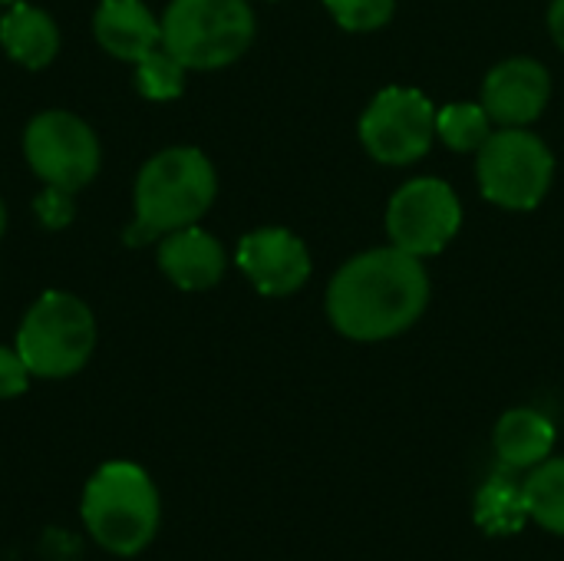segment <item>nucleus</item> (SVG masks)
<instances>
[{"label": "nucleus", "instance_id": "1", "mask_svg": "<svg viewBox=\"0 0 564 561\" xmlns=\"http://www.w3.org/2000/svg\"><path fill=\"white\" fill-rule=\"evenodd\" d=\"M430 304V274L403 248H373L347 261L327 288V317L350 341H387L413 327Z\"/></svg>", "mask_w": 564, "mask_h": 561}, {"label": "nucleus", "instance_id": "2", "mask_svg": "<svg viewBox=\"0 0 564 561\" xmlns=\"http://www.w3.org/2000/svg\"><path fill=\"white\" fill-rule=\"evenodd\" d=\"M218 192L215 165L192 145H175L152 155L135 179V218L126 228V245H149L169 231L198 225Z\"/></svg>", "mask_w": 564, "mask_h": 561}, {"label": "nucleus", "instance_id": "3", "mask_svg": "<svg viewBox=\"0 0 564 561\" xmlns=\"http://www.w3.org/2000/svg\"><path fill=\"white\" fill-rule=\"evenodd\" d=\"M159 493L135 463H106L83 493V522L96 546L112 555H139L159 532Z\"/></svg>", "mask_w": 564, "mask_h": 561}, {"label": "nucleus", "instance_id": "4", "mask_svg": "<svg viewBox=\"0 0 564 561\" xmlns=\"http://www.w3.org/2000/svg\"><path fill=\"white\" fill-rule=\"evenodd\" d=\"M254 40L245 0H172L162 13V46L185 69H221Z\"/></svg>", "mask_w": 564, "mask_h": 561}, {"label": "nucleus", "instance_id": "5", "mask_svg": "<svg viewBox=\"0 0 564 561\" xmlns=\"http://www.w3.org/2000/svg\"><path fill=\"white\" fill-rule=\"evenodd\" d=\"M96 347L93 311L66 291H46L26 311L17 331V354L43 380H63L86 367Z\"/></svg>", "mask_w": 564, "mask_h": 561}, {"label": "nucleus", "instance_id": "6", "mask_svg": "<svg viewBox=\"0 0 564 561\" xmlns=\"http://www.w3.org/2000/svg\"><path fill=\"white\" fill-rule=\"evenodd\" d=\"M476 175L482 195L492 205L529 212L549 195L555 159L539 136L525 132L522 126H506L502 132H492L479 149Z\"/></svg>", "mask_w": 564, "mask_h": 561}, {"label": "nucleus", "instance_id": "7", "mask_svg": "<svg viewBox=\"0 0 564 561\" xmlns=\"http://www.w3.org/2000/svg\"><path fill=\"white\" fill-rule=\"evenodd\" d=\"M23 152L43 185L66 192H79L99 172L96 132L66 109H46L33 116L23 132Z\"/></svg>", "mask_w": 564, "mask_h": 561}, {"label": "nucleus", "instance_id": "8", "mask_svg": "<svg viewBox=\"0 0 564 561\" xmlns=\"http://www.w3.org/2000/svg\"><path fill=\"white\" fill-rule=\"evenodd\" d=\"M436 136L433 103L420 89L390 86L373 96L360 119L364 149L383 165H410L423 159Z\"/></svg>", "mask_w": 564, "mask_h": 561}, {"label": "nucleus", "instance_id": "9", "mask_svg": "<svg viewBox=\"0 0 564 561\" xmlns=\"http://www.w3.org/2000/svg\"><path fill=\"white\" fill-rule=\"evenodd\" d=\"M463 225V208L456 192L443 179L406 182L387 208L390 241L416 258L443 251Z\"/></svg>", "mask_w": 564, "mask_h": 561}, {"label": "nucleus", "instance_id": "10", "mask_svg": "<svg viewBox=\"0 0 564 561\" xmlns=\"http://www.w3.org/2000/svg\"><path fill=\"white\" fill-rule=\"evenodd\" d=\"M238 268L268 298H288L311 278V255L288 228H258L238 245Z\"/></svg>", "mask_w": 564, "mask_h": 561}, {"label": "nucleus", "instance_id": "11", "mask_svg": "<svg viewBox=\"0 0 564 561\" xmlns=\"http://www.w3.org/2000/svg\"><path fill=\"white\" fill-rule=\"evenodd\" d=\"M552 96L549 69L539 60L512 56L489 69L482 83V106L499 126H525L542 116Z\"/></svg>", "mask_w": 564, "mask_h": 561}, {"label": "nucleus", "instance_id": "12", "mask_svg": "<svg viewBox=\"0 0 564 561\" xmlns=\"http://www.w3.org/2000/svg\"><path fill=\"white\" fill-rule=\"evenodd\" d=\"M159 268L182 291H208L225 274V248L198 225L159 238Z\"/></svg>", "mask_w": 564, "mask_h": 561}, {"label": "nucleus", "instance_id": "13", "mask_svg": "<svg viewBox=\"0 0 564 561\" xmlns=\"http://www.w3.org/2000/svg\"><path fill=\"white\" fill-rule=\"evenodd\" d=\"M93 33L109 56L135 63L162 43V20L142 0H102L93 13Z\"/></svg>", "mask_w": 564, "mask_h": 561}, {"label": "nucleus", "instance_id": "14", "mask_svg": "<svg viewBox=\"0 0 564 561\" xmlns=\"http://www.w3.org/2000/svg\"><path fill=\"white\" fill-rule=\"evenodd\" d=\"M492 443H496V456L506 470L525 473L552 456L555 427L545 413H539L532 407H516V410L502 413V420L496 423Z\"/></svg>", "mask_w": 564, "mask_h": 561}, {"label": "nucleus", "instance_id": "15", "mask_svg": "<svg viewBox=\"0 0 564 561\" xmlns=\"http://www.w3.org/2000/svg\"><path fill=\"white\" fill-rule=\"evenodd\" d=\"M0 46L13 63L26 69H43L59 53V30L46 10L17 0L0 17Z\"/></svg>", "mask_w": 564, "mask_h": 561}, {"label": "nucleus", "instance_id": "16", "mask_svg": "<svg viewBox=\"0 0 564 561\" xmlns=\"http://www.w3.org/2000/svg\"><path fill=\"white\" fill-rule=\"evenodd\" d=\"M473 519L476 526L492 536V539H509L519 536L532 519L525 506L522 483H512L509 476H492L479 486L476 503H473Z\"/></svg>", "mask_w": 564, "mask_h": 561}, {"label": "nucleus", "instance_id": "17", "mask_svg": "<svg viewBox=\"0 0 564 561\" xmlns=\"http://www.w3.org/2000/svg\"><path fill=\"white\" fill-rule=\"evenodd\" d=\"M522 493H525L529 519L552 536H564V456L558 460L549 456L545 463L529 470Z\"/></svg>", "mask_w": 564, "mask_h": 561}, {"label": "nucleus", "instance_id": "18", "mask_svg": "<svg viewBox=\"0 0 564 561\" xmlns=\"http://www.w3.org/2000/svg\"><path fill=\"white\" fill-rule=\"evenodd\" d=\"M436 136L456 152H479L492 136V119L482 103H453L436 112Z\"/></svg>", "mask_w": 564, "mask_h": 561}, {"label": "nucleus", "instance_id": "19", "mask_svg": "<svg viewBox=\"0 0 564 561\" xmlns=\"http://www.w3.org/2000/svg\"><path fill=\"white\" fill-rule=\"evenodd\" d=\"M135 89L145 99H175L185 89V66L159 43L142 60H135Z\"/></svg>", "mask_w": 564, "mask_h": 561}, {"label": "nucleus", "instance_id": "20", "mask_svg": "<svg viewBox=\"0 0 564 561\" xmlns=\"http://www.w3.org/2000/svg\"><path fill=\"white\" fill-rule=\"evenodd\" d=\"M324 3L344 30L367 33V30H380L383 23H390L397 0H324Z\"/></svg>", "mask_w": 564, "mask_h": 561}, {"label": "nucleus", "instance_id": "21", "mask_svg": "<svg viewBox=\"0 0 564 561\" xmlns=\"http://www.w3.org/2000/svg\"><path fill=\"white\" fill-rule=\"evenodd\" d=\"M33 212H36V222L50 231L56 228H66L73 222V192L66 188H56V185H46L36 202H33Z\"/></svg>", "mask_w": 564, "mask_h": 561}, {"label": "nucleus", "instance_id": "22", "mask_svg": "<svg viewBox=\"0 0 564 561\" xmlns=\"http://www.w3.org/2000/svg\"><path fill=\"white\" fill-rule=\"evenodd\" d=\"M30 370L23 364V357L17 354V347H0V400L20 397L30 387Z\"/></svg>", "mask_w": 564, "mask_h": 561}, {"label": "nucleus", "instance_id": "23", "mask_svg": "<svg viewBox=\"0 0 564 561\" xmlns=\"http://www.w3.org/2000/svg\"><path fill=\"white\" fill-rule=\"evenodd\" d=\"M549 30L555 36V43L564 50V0L552 3V10H549Z\"/></svg>", "mask_w": 564, "mask_h": 561}, {"label": "nucleus", "instance_id": "24", "mask_svg": "<svg viewBox=\"0 0 564 561\" xmlns=\"http://www.w3.org/2000/svg\"><path fill=\"white\" fill-rule=\"evenodd\" d=\"M3 228H7V208H3V202H0V238H3Z\"/></svg>", "mask_w": 564, "mask_h": 561}, {"label": "nucleus", "instance_id": "25", "mask_svg": "<svg viewBox=\"0 0 564 561\" xmlns=\"http://www.w3.org/2000/svg\"><path fill=\"white\" fill-rule=\"evenodd\" d=\"M17 0H0V7H13Z\"/></svg>", "mask_w": 564, "mask_h": 561}]
</instances>
